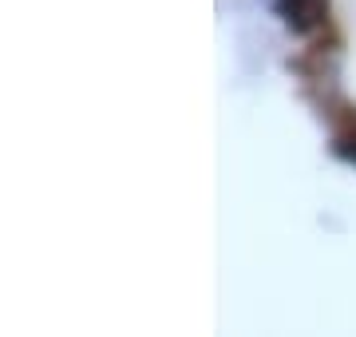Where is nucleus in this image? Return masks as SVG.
<instances>
[{"mask_svg":"<svg viewBox=\"0 0 356 337\" xmlns=\"http://www.w3.org/2000/svg\"><path fill=\"white\" fill-rule=\"evenodd\" d=\"M332 151L341 159H348V163H356V131H341L337 143H332Z\"/></svg>","mask_w":356,"mask_h":337,"instance_id":"obj_2","label":"nucleus"},{"mask_svg":"<svg viewBox=\"0 0 356 337\" xmlns=\"http://www.w3.org/2000/svg\"><path fill=\"white\" fill-rule=\"evenodd\" d=\"M277 13L293 32H313L325 16V0H277Z\"/></svg>","mask_w":356,"mask_h":337,"instance_id":"obj_1","label":"nucleus"}]
</instances>
